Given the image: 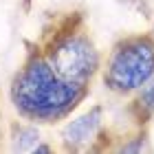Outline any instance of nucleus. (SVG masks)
<instances>
[{"label":"nucleus","instance_id":"obj_8","mask_svg":"<svg viewBox=\"0 0 154 154\" xmlns=\"http://www.w3.org/2000/svg\"><path fill=\"white\" fill-rule=\"evenodd\" d=\"M53 148L51 145H46V143H38L35 148H33V154H51Z\"/></svg>","mask_w":154,"mask_h":154},{"label":"nucleus","instance_id":"obj_4","mask_svg":"<svg viewBox=\"0 0 154 154\" xmlns=\"http://www.w3.org/2000/svg\"><path fill=\"white\" fill-rule=\"evenodd\" d=\"M103 128V108L93 106L90 110L82 112L79 117L71 119L64 128H62V145L66 152H82L90 150L93 143L99 139Z\"/></svg>","mask_w":154,"mask_h":154},{"label":"nucleus","instance_id":"obj_7","mask_svg":"<svg viewBox=\"0 0 154 154\" xmlns=\"http://www.w3.org/2000/svg\"><path fill=\"white\" fill-rule=\"evenodd\" d=\"M148 150V145H145V134H139L134 139H128V143H123L121 148H119V152H125V154H132V152H143Z\"/></svg>","mask_w":154,"mask_h":154},{"label":"nucleus","instance_id":"obj_5","mask_svg":"<svg viewBox=\"0 0 154 154\" xmlns=\"http://www.w3.org/2000/svg\"><path fill=\"white\" fill-rule=\"evenodd\" d=\"M130 115L139 125H145L154 117V77L141 86L137 93H132V101H130Z\"/></svg>","mask_w":154,"mask_h":154},{"label":"nucleus","instance_id":"obj_1","mask_svg":"<svg viewBox=\"0 0 154 154\" xmlns=\"http://www.w3.org/2000/svg\"><path fill=\"white\" fill-rule=\"evenodd\" d=\"M90 84L64 79L46 62L40 46L24 57L9 84V99L16 115L31 123H60L88 97Z\"/></svg>","mask_w":154,"mask_h":154},{"label":"nucleus","instance_id":"obj_3","mask_svg":"<svg viewBox=\"0 0 154 154\" xmlns=\"http://www.w3.org/2000/svg\"><path fill=\"white\" fill-rule=\"evenodd\" d=\"M154 77V35L137 33L115 42L101 64V79L110 93L132 95Z\"/></svg>","mask_w":154,"mask_h":154},{"label":"nucleus","instance_id":"obj_9","mask_svg":"<svg viewBox=\"0 0 154 154\" xmlns=\"http://www.w3.org/2000/svg\"><path fill=\"white\" fill-rule=\"evenodd\" d=\"M152 35H154V26H152Z\"/></svg>","mask_w":154,"mask_h":154},{"label":"nucleus","instance_id":"obj_6","mask_svg":"<svg viewBox=\"0 0 154 154\" xmlns=\"http://www.w3.org/2000/svg\"><path fill=\"white\" fill-rule=\"evenodd\" d=\"M11 152H33V148L40 143V130L38 123H11V134H9Z\"/></svg>","mask_w":154,"mask_h":154},{"label":"nucleus","instance_id":"obj_2","mask_svg":"<svg viewBox=\"0 0 154 154\" xmlns=\"http://www.w3.org/2000/svg\"><path fill=\"white\" fill-rule=\"evenodd\" d=\"M38 46L46 62L68 82L90 84L101 71V53L97 51L79 13L60 18Z\"/></svg>","mask_w":154,"mask_h":154}]
</instances>
